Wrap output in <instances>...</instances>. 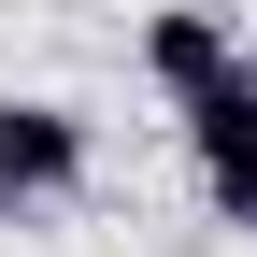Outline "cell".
Instances as JSON below:
<instances>
[{"instance_id":"obj_1","label":"cell","mask_w":257,"mask_h":257,"mask_svg":"<svg viewBox=\"0 0 257 257\" xmlns=\"http://www.w3.org/2000/svg\"><path fill=\"white\" fill-rule=\"evenodd\" d=\"M86 157H100L86 100H0V214L72 200V186H86Z\"/></svg>"},{"instance_id":"obj_2","label":"cell","mask_w":257,"mask_h":257,"mask_svg":"<svg viewBox=\"0 0 257 257\" xmlns=\"http://www.w3.org/2000/svg\"><path fill=\"white\" fill-rule=\"evenodd\" d=\"M186 157H200L214 214H229V229H257V72H243V86H214V100L186 114Z\"/></svg>"},{"instance_id":"obj_3","label":"cell","mask_w":257,"mask_h":257,"mask_svg":"<svg viewBox=\"0 0 257 257\" xmlns=\"http://www.w3.org/2000/svg\"><path fill=\"white\" fill-rule=\"evenodd\" d=\"M143 72L172 86L186 114H200L214 86H243V72H257V57H243V43H229V29H214V15H157V29H143Z\"/></svg>"}]
</instances>
